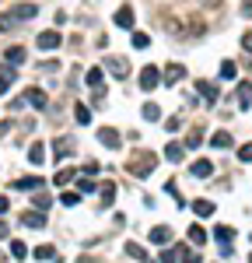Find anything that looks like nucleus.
<instances>
[{"instance_id":"obj_21","label":"nucleus","mask_w":252,"mask_h":263,"mask_svg":"<svg viewBox=\"0 0 252 263\" xmlns=\"http://www.w3.org/2000/svg\"><path fill=\"white\" fill-rule=\"evenodd\" d=\"M74 120L84 127V123H91V109L88 105H74Z\"/></svg>"},{"instance_id":"obj_23","label":"nucleus","mask_w":252,"mask_h":263,"mask_svg":"<svg viewBox=\"0 0 252 263\" xmlns=\"http://www.w3.org/2000/svg\"><path fill=\"white\" fill-rule=\"evenodd\" d=\"M214 239H217V242H224V246H228V242H231V239H235V232H231V228H228V224H217V228H214Z\"/></svg>"},{"instance_id":"obj_33","label":"nucleus","mask_w":252,"mask_h":263,"mask_svg":"<svg viewBox=\"0 0 252 263\" xmlns=\"http://www.w3.org/2000/svg\"><path fill=\"white\" fill-rule=\"evenodd\" d=\"M235 74H238V67H235L231 60H224V63H221V78H228V81H231Z\"/></svg>"},{"instance_id":"obj_38","label":"nucleus","mask_w":252,"mask_h":263,"mask_svg":"<svg viewBox=\"0 0 252 263\" xmlns=\"http://www.w3.org/2000/svg\"><path fill=\"white\" fill-rule=\"evenodd\" d=\"M238 162H252V144H242V151H238Z\"/></svg>"},{"instance_id":"obj_25","label":"nucleus","mask_w":252,"mask_h":263,"mask_svg":"<svg viewBox=\"0 0 252 263\" xmlns=\"http://www.w3.org/2000/svg\"><path fill=\"white\" fill-rule=\"evenodd\" d=\"M193 211H196L200 218H210V214H214V204H210V200H196V204H193Z\"/></svg>"},{"instance_id":"obj_17","label":"nucleus","mask_w":252,"mask_h":263,"mask_svg":"<svg viewBox=\"0 0 252 263\" xmlns=\"http://www.w3.org/2000/svg\"><path fill=\"white\" fill-rule=\"evenodd\" d=\"M21 221L28 224V228H42V224H46V218H42L39 211H25V214H21Z\"/></svg>"},{"instance_id":"obj_19","label":"nucleus","mask_w":252,"mask_h":263,"mask_svg":"<svg viewBox=\"0 0 252 263\" xmlns=\"http://www.w3.org/2000/svg\"><path fill=\"white\" fill-rule=\"evenodd\" d=\"M193 175H196V179L214 175V162H196V165H193Z\"/></svg>"},{"instance_id":"obj_4","label":"nucleus","mask_w":252,"mask_h":263,"mask_svg":"<svg viewBox=\"0 0 252 263\" xmlns=\"http://www.w3.org/2000/svg\"><path fill=\"white\" fill-rule=\"evenodd\" d=\"M21 102H28L32 109H46V105H49V98H46V91H42V88H28V91L21 95Z\"/></svg>"},{"instance_id":"obj_8","label":"nucleus","mask_w":252,"mask_h":263,"mask_svg":"<svg viewBox=\"0 0 252 263\" xmlns=\"http://www.w3.org/2000/svg\"><path fill=\"white\" fill-rule=\"evenodd\" d=\"M60 46V32H39V49H56Z\"/></svg>"},{"instance_id":"obj_16","label":"nucleus","mask_w":252,"mask_h":263,"mask_svg":"<svg viewBox=\"0 0 252 263\" xmlns=\"http://www.w3.org/2000/svg\"><path fill=\"white\" fill-rule=\"evenodd\" d=\"M235 98H238V105H242V109H249V102H252V85H249V81H245V85H238Z\"/></svg>"},{"instance_id":"obj_30","label":"nucleus","mask_w":252,"mask_h":263,"mask_svg":"<svg viewBox=\"0 0 252 263\" xmlns=\"http://www.w3.org/2000/svg\"><path fill=\"white\" fill-rule=\"evenodd\" d=\"M11 256H14V260H25V256H28V249H25V242H21V239H14V242H11Z\"/></svg>"},{"instance_id":"obj_7","label":"nucleus","mask_w":252,"mask_h":263,"mask_svg":"<svg viewBox=\"0 0 252 263\" xmlns=\"http://www.w3.org/2000/svg\"><path fill=\"white\" fill-rule=\"evenodd\" d=\"M196 91L207 98V105H217V98H221V91H217L214 85H210V81H196Z\"/></svg>"},{"instance_id":"obj_5","label":"nucleus","mask_w":252,"mask_h":263,"mask_svg":"<svg viewBox=\"0 0 252 263\" xmlns=\"http://www.w3.org/2000/svg\"><path fill=\"white\" fill-rule=\"evenodd\" d=\"M98 140L109 147V151H119V147H123V137H119V130H112V127H102Z\"/></svg>"},{"instance_id":"obj_47","label":"nucleus","mask_w":252,"mask_h":263,"mask_svg":"<svg viewBox=\"0 0 252 263\" xmlns=\"http://www.w3.org/2000/svg\"><path fill=\"white\" fill-rule=\"evenodd\" d=\"M249 263H252V256H249Z\"/></svg>"},{"instance_id":"obj_36","label":"nucleus","mask_w":252,"mask_h":263,"mask_svg":"<svg viewBox=\"0 0 252 263\" xmlns=\"http://www.w3.org/2000/svg\"><path fill=\"white\" fill-rule=\"evenodd\" d=\"M60 200H63V207H77L81 204V193H63Z\"/></svg>"},{"instance_id":"obj_42","label":"nucleus","mask_w":252,"mask_h":263,"mask_svg":"<svg viewBox=\"0 0 252 263\" xmlns=\"http://www.w3.org/2000/svg\"><path fill=\"white\" fill-rule=\"evenodd\" d=\"M242 49H249V53H252V32H245V35H242Z\"/></svg>"},{"instance_id":"obj_34","label":"nucleus","mask_w":252,"mask_h":263,"mask_svg":"<svg viewBox=\"0 0 252 263\" xmlns=\"http://www.w3.org/2000/svg\"><path fill=\"white\" fill-rule=\"evenodd\" d=\"M179 256H182V249H165L161 253V263H179Z\"/></svg>"},{"instance_id":"obj_3","label":"nucleus","mask_w":252,"mask_h":263,"mask_svg":"<svg viewBox=\"0 0 252 263\" xmlns=\"http://www.w3.org/2000/svg\"><path fill=\"white\" fill-rule=\"evenodd\" d=\"M158 81H161V70H158V67H144V70H140V88H144V91H154Z\"/></svg>"},{"instance_id":"obj_44","label":"nucleus","mask_w":252,"mask_h":263,"mask_svg":"<svg viewBox=\"0 0 252 263\" xmlns=\"http://www.w3.org/2000/svg\"><path fill=\"white\" fill-rule=\"evenodd\" d=\"M11 235V228H7V221H0V239H7Z\"/></svg>"},{"instance_id":"obj_13","label":"nucleus","mask_w":252,"mask_h":263,"mask_svg":"<svg viewBox=\"0 0 252 263\" xmlns=\"http://www.w3.org/2000/svg\"><path fill=\"white\" fill-rule=\"evenodd\" d=\"M11 85H14V67L4 63V67H0V91H7Z\"/></svg>"},{"instance_id":"obj_32","label":"nucleus","mask_w":252,"mask_h":263,"mask_svg":"<svg viewBox=\"0 0 252 263\" xmlns=\"http://www.w3.org/2000/svg\"><path fill=\"white\" fill-rule=\"evenodd\" d=\"M70 179H74V169H60V172H56V179H53V182H56V186H67V182H70Z\"/></svg>"},{"instance_id":"obj_18","label":"nucleus","mask_w":252,"mask_h":263,"mask_svg":"<svg viewBox=\"0 0 252 263\" xmlns=\"http://www.w3.org/2000/svg\"><path fill=\"white\" fill-rule=\"evenodd\" d=\"M182 155H186L182 144H168V147H165V158H168V162H182Z\"/></svg>"},{"instance_id":"obj_12","label":"nucleus","mask_w":252,"mask_h":263,"mask_svg":"<svg viewBox=\"0 0 252 263\" xmlns=\"http://www.w3.org/2000/svg\"><path fill=\"white\" fill-rule=\"evenodd\" d=\"M151 242H172V228H168V224H154L151 228Z\"/></svg>"},{"instance_id":"obj_11","label":"nucleus","mask_w":252,"mask_h":263,"mask_svg":"<svg viewBox=\"0 0 252 263\" xmlns=\"http://www.w3.org/2000/svg\"><path fill=\"white\" fill-rule=\"evenodd\" d=\"M42 158H46V144L35 140V144L28 147V162H32V165H42Z\"/></svg>"},{"instance_id":"obj_27","label":"nucleus","mask_w":252,"mask_h":263,"mask_svg":"<svg viewBox=\"0 0 252 263\" xmlns=\"http://www.w3.org/2000/svg\"><path fill=\"white\" fill-rule=\"evenodd\" d=\"M144 120H147V123H154V120H161V109H158L154 102H147V105H144Z\"/></svg>"},{"instance_id":"obj_45","label":"nucleus","mask_w":252,"mask_h":263,"mask_svg":"<svg viewBox=\"0 0 252 263\" xmlns=\"http://www.w3.org/2000/svg\"><path fill=\"white\" fill-rule=\"evenodd\" d=\"M7 207H11V200H7V197H0V214H7Z\"/></svg>"},{"instance_id":"obj_40","label":"nucleus","mask_w":252,"mask_h":263,"mask_svg":"<svg viewBox=\"0 0 252 263\" xmlns=\"http://www.w3.org/2000/svg\"><path fill=\"white\" fill-rule=\"evenodd\" d=\"M200 144H203L200 133H189V137H186V147H200Z\"/></svg>"},{"instance_id":"obj_37","label":"nucleus","mask_w":252,"mask_h":263,"mask_svg":"<svg viewBox=\"0 0 252 263\" xmlns=\"http://www.w3.org/2000/svg\"><path fill=\"white\" fill-rule=\"evenodd\" d=\"M35 207H39V211H49V193H39V197H35Z\"/></svg>"},{"instance_id":"obj_1","label":"nucleus","mask_w":252,"mask_h":263,"mask_svg":"<svg viewBox=\"0 0 252 263\" xmlns=\"http://www.w3.org/2000/svg\"><path fill=\"white\" fill-rule=\"evenodd\" d=\"M154 155H140L137 162H126V172H130V175H137V179H144V175H151L154 172Z\"/></svg>"},{"instance_id":"obj_6","label":"nucleus","mask_w":252,"mask_h":263,"mask_svg":"<svg viewBox=\"0 0 252 263\" xmlns=\"http://www.w3.org/2000/svg\"><path fill=\"white\" fill-rule=\"evenodd\" d=\"M161 78H165V85H179V81L186 78V67H182V63H168V67L161 70Z\"/></svg>"},{"instance_id":"obj_2","label":"nucleus","mask_w":252,"mask_h":263,"mask_svg":"<svg viewBox=\"0 0 252 263\" xmlns=\"http://www.w3.org/2000/svg\"><path fill=\"white\" fill-rule=\"evenodd\" d=\"M102 70H109V74H116V78H130V63H126L123 56H105V63H102Z\"/></svg>"},{"instance_id":"obj_29","label":"nucleus","mask_w":252,"mask_h":263,"mask_svg":"<svg viewBox=\"0 0 252 263\" xmlns=\"http://www.w3.org/2000/svg\"><path fill=\"white\" fill-rule=\"evenodd\" d=\"M235 140H231V133H224V130H217L214 133V147H231Z\"/></svg>"},{"instance_id":"obj_9","label":"nucleus","mask_w":252,"mask_h":263,"mask_svg":"<svg viewBox=\"0 0 252 263\" xmlns=\"http://www.w3.org/2000/svg\"><path fill=\"white\" fill-rule=\"evenodd\" d=\"M42 186H46V182H42L39 175H21V179H14V190H42Z\"/></svg>"},{"instance_id":"obj_31","label":"nucleus","mask_w":252,"mask_h":263,"mask_svg":"<svg viewBox=\"0 0 252 263\" xmlns=\"http://www.w3.org/2000/svg\"><path fill=\"white\" fill-rule=\"evenodd\" d=\"M53 147H56V158H67V155H70V140H67V137H60Z\"/></svg>"},{"instance_id":"obj_24","label":"nucleus","mask_w":252,"mask_h":263,"mask_svg":"<svg viewBox=\"0 0 252 263\" xmlns=\"http://www.w3.org/2000/svg\"><path fill=\"white\" fill-rule=\"evenodd\" d=\"M102 78H105L102 67H91V70H88V85H91V88H102Z\"/></svg>"},{"instance_id":"obj_10","label":"nucleus","mask_w":252,"mask_h":263,"mask_svg":"<svg viewBox=\"0 0 252 263\" xmlns=\"http://www.w3.org/2000/svg\"><path fill=\"white\" fill-rule=\"evenodd\" d=\"M116 25H119V28H133V7H130V4H123V7L116 11Z\"/></svg>"},{"instance_id":"obj_15","label":"nucleus","mask_w":252,"mask_h":263,"mask_svg":"<svg viewBox=\"0 0 252 263\" xmlns=\"http://www.w3.org/2000/svg\"><path fill=\"white\" fill-rule=\"evenodd\" d=\"M35 14H39V7H35V4H18V7L11 11V18H14V21H18V18H35Z\"/></svg>"},{"instance_id":"obj_28","label":"nucleus","mask_w":252,"mask_h":263,"mask_svg":"<svg viewBox=\"0 0 252 263\" xmlns=\"http://www.w3.org/2000/svg\"><path fill=\"white\" fill-rule=\"evenodd\" d=\"M35 260H56V249L53 246H35Z\"/></svg>"},{"instance_id":"obj_22","label":"nucleus","mask_w":252,"mask_h":263,"mask_svg":"<svg viewBox=\"0 0 252 263\" xmlns=\"http://www.w3.org/2000/svg\"><path fill=\"white\" fill-rule=\"evenodd\" d=\"M189 242H193V246H203V242H207V232L200 228V224H189Z\"/></svg>"},{"instance_id":"obj_26","label":"nucleus","mask_w":252,"mask_h":263,"mask_svg":"<svg viewBox=\"0 0 252 263\" xmlns=\"http://www.w3.org/2000/svg\"><path fill=\"white\" fill-rule=\"evenodd\" d=\"M7 63H11V67H14V63H25V49H21V46H11V49H7Z\"/></svg>"},{"instance_id":"obj_14","label":"nucleus","mask_w":252,"mask_h":263,"mask_svg":"<svg viewBox=\"0 0 252 263\" xmlns=\"http://www.w3.org/2000/svg\"><path fill=\"white\" fill-rule=\"evenodd\" d=\"M126 253H130L133 260H140V263H151V256H147V249H144L140 242H126Z\"/></svg>"},{"instance_id":"obj_46","label":"nucleus","mask_w":252,"mask_h":263,"mask_svg":"<svg viewBox=\"0 0 252 263\" xmlns=\"http://www.w3.org/2000/svg\"><path fill=\"white\" fill-rule=\"evenodd\" d=\"M186 263H200V256H189V260H186Z\"/></svg>"},{"instance_id":"obj_35","label":"nucleus","mask_w":252,"mask_h":263,"mask_svg":"<svg viewBox=\"0 0 252 263\" xmlns=\"http://www.w3.org/2000/svg\"><path fill=\"white\" fill-rule=\"evenodd\" d=\"M133 46H137V49H147V46H151V39H147L144 32H133Z\"/></svg>"},{"instance_id":"obj_41","label":"nucleus","mask_w":252,"mask_h":263,"mask_svg":"<svg viewBox=\"0 0 252 263\" xmlns=\"http://www.w3.org/2000/svg\"><path fill=\"white\" fill-rule=\"evenodd\" d=\"M42 70H46V74H56V70H60V63H56V60H46V63H42Z\"/></svg>"},{"instance_id":"obj_43","label":"nucleus","mask_w":252,"mask_h":263,"mask_svg":"<svg viewBox=\"0 0 252 263\" xmlns=\"http://www.w3.org/2000/svg\"><path fill=\"white\" fill-rule=\"evenodd\" d=\"M242 14H245V18H252V0H242Z\"/></svg>"},{"instance_id":"obj_39","label":"nucleus","mask_w":252,"mask_h":263,"mask_svg":"<svg viewBox=\"0 0 252 263\" xmlns=\"http://www.w3.org/2000/svg\"><path fill=\"white\" fill-rule=\"evenodd\" d=\"M77 190H81V193H91V190H95V182H91V179H81V182H77Z\"/></svg>"},{"instance_id":"obj_20","label":"nucleus","mask_w":252,"mask_h":263,"mask_svg":"<svg viewBox=\"0 0 252 263\" xmlns=\"http://www.w3.org/2000/svg\"><path fill=\"white\" fill-rule=\"evenodd\" d=\"M98 197H102V207H112V200H116V186H112V182H105L102 190H98Z\"/></svg>"}]
</instances>
